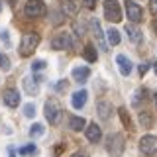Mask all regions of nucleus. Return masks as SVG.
Masks as SVG:
<instances>
[{
    "label": "nucleus",
    "instance_id": "obj_3",
    "mask_svg": "<svg viewBox=\"0 0 157 157\" xmlns=\"http://www.w3.org/2000/svg\"><path fill=\"white\" fill-rule=\"evenodd\" d=\"M124 147H126V141H124V136L122 134H112L110 137H108V153H110L112 157H122V153H124Z\"/></svg>",
    "mask_w": 157,
    "mask_h": 157
},
{
    "label": "nucleus",
    "instance_id": "obj_28",
    "mask_svg": "<svg viewBox=\"0 0 157 157\" xmlns=\"http://www.w3.org/2000/svg\"><path fill=\"white\" fill-rule=\"evenodd\" d=\"M82 4H85L86 10H94L96 8V0H82Z\"/></svg>",
    "mask_w": 157,
    "mask_h": 157
},
{
    "label": "nucleus",
    "instance_id": "obj_25",
    "mask_svg": "<svg viewBox=\"0 0 157 157\" xmlns=\"http://www.w3.org/2000/svg\"><path fill=\"white\" fill-rule=\"evenodd\" d=\"M24 116L33 118V116H36V106H33V104H26V106H24Z\"/></svg>",
    "mask_w": 157,
    "mask_h": 157
},
{
    "label": "nucleus",
    "instance_id": "obj_14",
    "mask_svg": "<svg viewBox=\"0 0 157 157\" xmlns=\"http://www.w3.org/2000/svg\"><path fill=\"white\" fill-rule=\"evenodd\" d=\"M88 77H90V69L88 67H75L73 69V78L77 82H86Z\"/></svg>",
    "mask_w": 157,
    "mask_h": 157
},
{
    "label": "nucleus",
    "instance_id": "obj_21",
    "mask_svg": "<svg viewBox=\"0 0 157 157\" xmlns=\"http://www.w3.org/2000/svg\"><path fill=\"white\" fill-rule=\"evenodd\" d=\"M140 122H141V126H144V128H151V124H153V118H151L149 112L140 110Z\"/></svg>",
    "mask_w": 157,
    "mask_h": 157
},
{
    "label": "nucleus",
    "instance_id": "obj_34",
    "mask_svg": "<svg viewBox=\"0 0 157 157\" xmlns=\"http://www.w3.org/2000/svg\"><path fill=\"white\" fill-rule=\"evenodd\" d=\"M155 108H157V94H155Z\"/></svg>",
    "mask_w": 157,
    "mask_h": 157
},
{
    "label": "nucleus",
    "instance_id": "obj_8",
    "mask_svg": "<svg viewBox=\"0 0 157 157\" xmlns=\"http://www.w3.org/2000/svg\"><path fill=\"white\" fill-rule=\"evenodd\" d=\"M140 149L144 155H153L157 153V137L155 136H144L140 140Z\"/></svg>",
    "mask_w": 157,
    "mask_h": 157
},
{
    "label": "nucleus",
    "instance_id": "obj_2",
    "mask_svg": "<svg viewBox=\"0 0 157 157\" xmlns=\"http://www.w3.org/2000/svg\"><path fill=\"white\" fill-rule=\"evenodd\" d=\"M37 45H39V36L37 33H24L22 43H20V55L29 57L33 51H36Z\"/></svg>",
    "mask_w": 157,
    "mask_h": 157
},
{
    "label": "nucleus",
    "instance_id": "obj_33",
    "mask_svg": "<svg viewBox=\"0 0 157 157\" xmlns=\"http://www.w3.org/2000/svg\"><path fill=\"white\" fill-rule=\"evenodd\" d=\"M153 32L157 33V20H155V22H153Z\"/></svg>",
    "mask_w": 157,
    "mask_h": 157
},
{
    "label": "nucleus",
    "instance_id": "obj_23",
    "mask_svg": "<svg viewBox=\"0 0 157 157\" xmlns=\"http://www.w3.org/2000/svg\"><path fill=\"white\" fill-rule=\"evenodd\" d=\"M43 132H45V128L41 124H33L29 128V137H39V136H43Z\"/></svg>",
    "mask_w": 157,
    "mask_h": 157
},
{
    "label": "nucleus",
    "instance_id": "obj_26",
    "mask_svg": "<svg viewBox=\"0 0 157 157\" xmlns=\"http://www.w3.org/2000/svg\"><path fill=\"white\" fill-rule=\"evenodd\" d=\"M45 67H47V63L41 61V59H37V61L32 63V71H41V69H45Z\"/></svg>",
    "mask_w": 157,
    "mask_h": 157
},
{
    "label": "nucleus",
    "instance_id": "obj_1",
    "mask_svg": "<svg viewBox=\"0 0 157 157\" xmlns=\"http://www.w3.org/2000/svg\"><path fill=\"white\" fill-rule=\"evenodd\" d=\"M61 104H59L57 98H47L45 100V118L49 124H59V120H61Z\"/></svg>",
    "mask_w": 157,
    "mask_h": 157
},
{
    "label": "nucleus",
    "instance_id": "obj_20",
    "mask_svg": "<svg viewBox=\"0 0 157 157\" xmlns=\"http://www.w3.org/2000/svg\"><path fill=\"white\" fill-rule=\"evenodd\" d=\"M106 37H108V41H110V45H118V43H120V32L114 29V28H110L106 32Z\"/></svg>",
    "mask_w": 157,
    "mask_h": 157
},
{
    "label": "nucleus",
    "instance_id": "obj_9",
    "mask_svg": "<svg viewBox=\"0 0 157 157\" xmlns=\"http://www.w3.org/2000/svg\"><path fill=\"white\" fill-rule=\"evenodd\" d=\"M2 100L8 108H18L20 106V92L16 88H6L2 94Z\"/></svg>",
    "mask_w": 157,
    "mask_h": 157
},
{
    "label": "nucleus",
    "instance_id": "obj_7",
    "mask_svg": "<svg viewBox=\"0 0 157 157\" xmlns=\"http://www.w3.org/2000/svg\"><path fill=\"white\" fill-rule=\"evenodd\" d=\"M104 16L110 22H120L122 20V12H120V6H118L116 0H106L104 2Z\"/></svg>",
    "mask_w": 157,
    "mask_h": 157
},
{
    "label": "nucleus",
    "instance_id": "obj_12",
    "mask_svg": "<svg viewBox=\"0 0 157 157\" xmlns=\"http://www.w3.org/2000/svg\"><path fill=\"white\" fill-rule=\"evenodd\" d=\"M116 63H118V69H120V75L122 77H128L132 73V61L126 55H122V53H120V55L116 57Z\"/></svg>",
    "mask_w": 157,
    "mask_h": 157
},
{
    "label": "nucleus",
    "instance_id": "obj_5",
    "mask_svg": "<svg viewBox=\"0 0 157 157\" xmlns=\"http://www.w3.org/2000/svg\"><path fill=\"white\" fill-rule=\"evenodd\" d=\"M124 4H126V16H128L130 22L137 24V22L144 20V10H141V6H137L134 0H126Z\"/></svg>",
    "mask_w": 157,
    "mask_h": 157
},
{
    "label": "nucleus",
    "instance_id": "obj_18",
    "mask_svg": "<svg viewBox=\"0 0 157 157\" xmlns=\"http://www.w3.org/2000/svg\"><path fill=\"white\" fill-rule=\"evenodd\" d=\"M126 33H128V37H130L134 43H140L141 39H144L141 32H140V29H137L136 26H126Z\"/></svg>",
    "mask_w": 157,
    "mask_h": 157
},
{
    "label": "nucleus",
    "instance_id": "obj_13",
    "mask_svg": "<svg viewBox=\"0 0 157 157\" xmlns=\"http://www.w3.org/2000/svg\"><path fill=\"white\" fill-rule=\"evenodd\" d=\"M86 98H88V92H86V90H77V92H73V96H71L73 108H82V106L86 104Z\"/></svg>",
    "mask_w": 157,
    "mask_h": 157
},
{
    "label": "nucleus",
    "instance_id": "obj_31",
    "mask_svg": "<svg viewBox=\"0 0 157 157\" xmlns=\"http://www.w3.org/2000/svg\"><path fill=\"white\" fill-rule=\"evenodd\" d=\"M8 153H10V157H16L14 155V147H8Z\"/></svg>",
    "mask_w": 157,
    "mask_h": 157
},
{
    "label": "nucleus",
    "instance_id": "obj_17",
    "mask_svg": "<svg viewBox=\"0 0 157 157\" xmlns=\"http://www.w3.org/2000/svg\"><path fill=\"white\" fill-rule=\"evenodd\" d=\"M98 116H100L102 120H108V118L112 116V106L108 104V102L100 100V102H98Z\"/></svg>",
    "mask_w": 157,
    "mask_h": 157
},
{
    "label": "nucleus",
    "instance_id": "obj_24",
    "mask_svg": "<svg viewBox=\"0 0 157 157\" xmlns=\"http://www.w3.org/2000/svg\"><path fill=\"white\" fill-rule=\"evenodd\" d=\"M10 59L4 55V53H0V69H2V71H10Z\"/></svg>",
    "mask_w": 157,
    "mask_h": 157
},
{
    "label": "nucleus",
    "instance_id": "obj_6",
    "mask_svg": "<svg viewBox=\"0 0 157 157\" xmlns=\"http://www.w3.org/2000/svg\"><path fill=\"white\" fill-rule=\"evenodd\" d=\"M51 47L53 49H71V47H75V39L69 36L67 32H63L51 39Z\"/></svg>",
    "mask_w": 157,
    "mask_h": 157
},
{
    "label": "nucleus",
    "instance_id": "obj_15",
    "mask_svg": "<svg viewBox=\"0 0 157 157\" xmlns=\"http://www.w3.org/2000/svg\"><path fill=\"white\" fill-rule=\"evenodd\" d=\"M41 81V77H26L24 78V88L28 94H37V82Z\"/></svg>",
    "mask_w": 157,
    "mask_h": 157
},
{
    "label": "nucleus",
    "instance_id": "obj_30",
    "mask_svg": "<svg viewBox=\"0 0 157 157\" xmlns=\"http://www.w3.org/2000/svg\"><path fill=\"white\" fill-rule=\"evenodd\" d=\"M149 8H151V12L157 16V0H151V6H149Z\"/></svg>",
    "mask_w": 157,
    "mask_h": 157
},
{
    "label": "nucleus",
    "instance_id": "obj_11",
    "mask_svg": "<svg viewBox=\"0 0 157 157\" xmlns=\"http://www.w3.org/2000/svg\"><path fill=\"white\" fill-rule=\"evenodd\" d=\"M85 132H86V140H88V141H92V144L100 141V137H102V130H100V126H98V124H94V122H92L90 126H86V128H85Z\"/></svg>",
    "mask_w": 157,
    "mask_h": 157
},
{
    "label": "nucleus",
    "instance_id": "obj_29",
    "mask_svg": "<svg viewBox=\"0 0 157 157\" xmlns=\"http://www.w3.org/2000/svg\"><path fill=\"white\" fill-rule=\"evenodd\" d=\"M147 69H149V65H147V63H144V65H140V69H137V71H140V75H145Z\"/></svg>",
    "mask_w": 157,
    "mask_h": 157
},
{
    "label": "nucleus",
    "instance_id": "obj_10",
    "mask_svg": "<svg viewBox=\"0 0 157 157\" xmlns=\"http://www.w3.org/2000/svg\"><path fill=\"white\" fill-rule=\"evenodd\" d=\"M90 28H92V33H94V39H96V45L102 49V51H106L108 45L104 41V36H102V28H100V22L98 20H92L90 22Z\"/></svg>",
    "mask_w": 157,
    "mask_h": 157
},
{
    "label": "nucleus",
    "instance_id": "obj_19",
    "mask_svg": "<svg viewBox=\"0 0 157 157\" xmlns=\"http://www.w3.org/2000/svg\"><path fill=\"white\" fill-rule=\"evenodd\" d=\"M82 57H85L88 63H94V61H96V57H98V51L94 49V45H86V47H85V51H82Z\"/></svg>",
    "mask_w": 157,
    "mask_h": 157
},
{
    "label": "nucleus",
    "instance_id": "obj_16",
    "mask_svg": "<svg viewBox=\"0 0 157 157\" xmlns=\"http://www.w3.org/2000/svg\"><path fill=\"white\" fill-rule=\"evenodd\" d=\"M85 126H86L85 118H81V116H71L69 118V128H71V130L81 132V130H85Z\"/></svg>",
    "mask_w": 157,
    "mask_h": 157
},
{
    "label": "nucleus",
    "instance_id": "obj_22",
    "mask_svg": "<svg viewBox=\"0 0 157 157\" xmlns=\"http://www.w3.org/2000/svg\"><path fill=\"white\" fill-rule=\"evenodd\" d=\"M18 153L20 155H32V153H37V147L33 145V144H28V145H22V147H20Z\"/></svg>",
    "mask_w": 157,
    "mask_h": 157
},
{
    "label": "nucleus",
    "instance_id": "obj_27",
    "mask_svg": "<svg viewBox=\"0 0 157 157\" xmlns=\"http://www.w3.org/2000/svg\"><path fill=\"white\" fill-rule=\"evenodd\" d=\"M120 118H122V122H124L126 126H132V122H130V116H128V112H126V108H120Z\"/></svg>",
    "mask_w": 157,
    "mask_h": 157
},
{
    "label": "nucleus",
    "instance_id": "obj_35",
    "mask_svg": "<svg viewBox=\"0 0 157 157\" xmlns=\"http://www.w3.org/2000/svg\"><path fill=\"white\" fill-rule=\"evenodd\" d=\"M155 75H157V63H155Z\"/></svg>",
    "mask_w": 157,
    "mask_h": 157
},
{
    "label": "nucleus",
    "instance_id": "obj_4",
    "mask_svg": "<svg viewBox=\"0 0 157 157\" xmlns=\"http://www.w3.org/2000/svg\"><path fill=\"white\" fill-rule=\"evenodd\" d=\"M45 2L43 0H28L26 6H24V12H26V16L29 18H39L45 14Z\"/></svg>",
    "mask_w": 157,
    "mask_h": 157
},
{
    "label": "nucleus",
    "instance_id": "obj_32",
    "mask_svg": "<svg viewBox=\"0 0 157 157\" xmlns=\"http://www.w3.org/2000/svg\"><path fill=\"white\" fill-rule=\"evenodd\" d=\"M73 157H86L85 153H73Z\"/></svg>",
    "mask_w": 157,
    "mask_h": 157
}]
</instances>
